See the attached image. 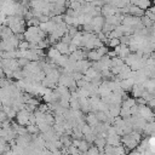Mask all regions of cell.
<instances>
[{
  "instance_id": "5bb4252c",
  "label": "cell",
  "mask_w": 155,
  "mask_h": 155,
  "mask_svg": "<svg viewBox=\"0 0 155 155\" xmlns=\"http://www.w3.org/2000/svg\"><path fill=\"white\" fill-rule=\"evenodd\" d=\"M18 50H28L29 48V42L27 41V40H19V42H18Z\"/></svg>"
},
{
  "instance_id": "277c9868",
  "label": "cell",
  "mask_w": 155,
  "mask_h": 155,
  "mask_svg": "<svg viewBox=\"0 0 155 155\" xmlns=\"http://www.w3.org/2000/svg\"><path fill=\"white\" fill-rule=\"evenodd\" d=\"M90 67H91V63L85 58L75 62V71H80L84 74L87 70V68H90Z\"/></svg>"
},
{
  "instance_id": "5b68a950",
  "label": "cell",
  "mask_w": 155,
  "mask_h": 155,
  "mask_svg": "<svg viewBox=\"0 0 155 155\" xmlns=\"http://www.w3.org/2000/svg\"><path fill=\"white\" fill-rule=\"evenodd\" d=\"M105 142H107V144L113 145V147L121 144V139H120V136H119L117 133H114V134H105Z\"/></svg>"
},
{
  "instance_id": "7a4b0ae2",
  "label": "cell",
  "mask_w": 155,
  "mask_h": 155,
  "mask_svg": "<svg viewBox=\"0 0 155 155\" xmlns=\"http://www.w3.org/2000/svg\"><path fill=\"white\" fill-rule=\"evenodd\" d=\"M138 115H140V116H142L143 119H145L147 121H154V113H153L151 108L148 107L147 104H144V105H139Z\"/></svg>"
},
{
  "instance_id": "2e32d148",
  "label": "cell",
  "mask_w": 155,
  "mask_h": 155,
  "mask_svg": "<svg viewBox=\"0 0 155 155\" xmlns=\"http://www.w3.org/2000/svg\"><path fill=\"white\" fill-rule=\"evenodd\" d=\"M67 1H68V0H67Z\"/></svg>"
},
{
  "instance_id": "3957f363",
  "label": "cell",
  "mask_w": 155,
  "mask_h": 155,
  "mask_svg": "<svg viewBox=\"0 0 155 155\" xmlns=\"http://www.w3.org/2000/svg\"><path fill=\"white\" fill-rule=\"evenodd\" d=\"M104 23V17L102 15H97L94 17H92V21H91V24L93 27V33H98L102 30V25Z\"/></svg>"
},
{
  "instance_id": "9a60e30c",
  "label": "cell",
  "mask_w": 155,
  "mask_h": 155,
  "mask_svg": "<svg viewBox=\"0 0 155 155\" xmlns=\"http://www.w3.org/2000/svg\"><path fill=\"white\" fill-rule=\"evenodd\" d=\"M86 153L87 154H99V150H98V148L94 145H92V147H88V149L86 150Z\"/></svg>"
},
{
  "instance_id": "30bf717a",
  "label": "cell",
  "mask_w": 155,
  "mask_h": 155,
  "mask_svg": "<svg viewBox=\"0 0 155 155\" xmlns=\"http://www.w3.org/2000/svg\"><path fill=\"white\" fill-rule=\"evenodd\" d=\"M54 47L59 51L61 54H69V51H68V44L63 42V41H57L54 44Z\"/></svg>"
},
{
  "instance_id": "8992f818",
  "label": "cell",
  "mask_w": 155,
  "mask_h": 155,
  "mask_svg": "<svg viewBox=\"0 0 155 155\" xmlns=\"http://www.w3.org/2000/svg\"><path fill=\"white\" fill-rule=\"evenodd\" d=\"M69 58L73 61H80L86 58V51L81 50V48H76L75 51H73L71 53H69Z\"/></svg>"
},
{
  "instance_id": "9c48e42d",
  "label": "cell",
  "mask_w": 155,
  "mask_h": 155,
  "mask_svg": "<svg viewBox=\"0 0 155 155\" xmlns=\"http://www.w3.org/2000/svg\"><path fill=\"white\" fill-rule=\"evenodd\" d=\"M85 121H86V124H88V125L92 127V126L97 125L98 119H97V116H96V114H94L93 111H88L87 115L85 116Z\"/></svg>"
},
{
  "instance_id": "ba28073f",
  "label": "cell",
  "mask_w": 155,
  "mask_h": 155,
  "mask_svg": "<svg viewBox=\"0 0 155 155\" xmlns=\"http://www.w3.org/2000/svg\"><path fill=\"white\" fill-rule=\"evenodd\" d=\"M144 91V87L142 84H133L132 87H131V93L133 96V98H137V97H140L142 96V92Z\"/></svg>"
},
{
  "instance_id": "7c38bea8",
  "label": "cell",
  "mask_w": 155,
  "mask_h": 155,
  "mask_svg": "<svg viewBox=\"0 0 155 155\" xmlns=\"http://www.w3.org/2000/svg\"><path fill=\"white\" fill-rule=\"evenodd\" d=\"M59 56H61V53H59V51H58L54 46L48 48V51H47V57H48L51 61H53V62H54Z\"/></svg>"
},
{
  "instance_id": "8fae6325",
  "label": "cell",
  "mask_w": 155,
  "mask_h": 155,
  "mask_svg": "<svg viewBox=\"0 0 155 155\" xmlns=\"http://www.w3.org/2000/svg\"><path fill=\"white\" fill-rule=\"evenodd\" d=\"M131 51H130V48H128V46L127 45H124V44H120V50H119V52H117V57H120L122 61L126 58V56L130 53Z\"/></svg>"
},
{
  "instance_id": "6da1fadb",
  "label": "cell",
  "mask_w": 155,
  "mask_h": 155,
  "mask_svg": "<svg viewBox=\"0 0 155 155\" xmlns=\"http://www.w3.org/2000/svg\"><path fill=\"white\" fill-rule=\"evenodd\" d=\"M29 113H30V111H28L25 108L18 110V111L16 113V116H15L17 124L21 125V126H25L27 124H29Z\"/></svg>"
},
{
  "instance_id": "4fadbf2b",
  "label": "cell",
  "mask_w": 155,
  "mask_h": 155,
  "mask_svg": "<svg viewBox=\"0 0 155 155\" xmlns=\"http://www.w3.org/2000/svg\"><path fill=\"white\" fill-rule=\"evenodd\" d=\"M88 147H90V143L88 142H86L85 139H80L79 145H78V149H79L80 153H86V150L88 149Z\"/></svg>"
},
{
  "instance_id": "52a82bcc",
  "label": "cell",
  "mask_w": 155,
  "mask_h": 155,
  "mask_svg": "<svg viewBox=\"0 0 155 155\" xmlns=\"http://www.w3.org/2000/svg\"><path fill=\"white\" fill-rule=\"evenodd\" d=\"M131 5H136L142 10H147L151 6V0H130Z\"/></svg>"
}]
</instances>
